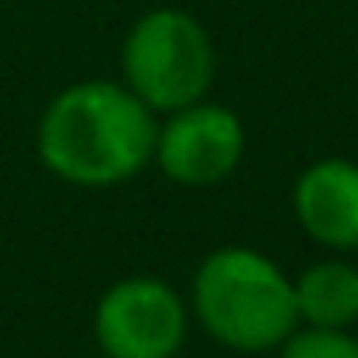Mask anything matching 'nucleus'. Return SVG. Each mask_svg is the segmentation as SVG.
I'll return each instance as SVG.
<instances>
[{"label": "nucleus", "mask_w": 358, "mask_h": 358, "mask_svg": "<svg viewBox=\"0 0 358 358\" xmlns=\"http://www.w3.org/2000/svg\"><path fill=\"white\" fill-rule=\"evenodd\" d=\"M296 320L312 327H347L358 320V270L347 262H320L293 281Z\"/></svg>", "instance_id": "7"}, {"label": "nucleus", "mask_w": 358, "mask_h": 358, "mask_svg": "<svg viewBox=\"0 0 358 358\" xmlns=\"http://www.w3.org/2000/svg\"><path fill=\"white\" fill-rule=\"evenodd\" d=\"M120 73L150 112H173L204 101L216 78V50L189 12L150 8L120 47Z\"/></svg>", "instance_id": "3"}, {"label": "nucleus", "mask_w": 358, "mask_h": 358, "mask_svg": "<svg viewBox=\"0 0 358 358\" xmlns=\"http://www.w3.org/2000/svg\"><path fill=\"white\" fill-rule=\"evenodd\" d=\"M281 358H358V339L343 327H308V331L285 335Z\"/></svg>", "instance_id": "8"}, {"label": "nucleus", "mask_w": 358, "mask_h": 358, "mask_svg": "<svg viewBox=\"0 0 358 358\" xmlns=\"http://www.w3.org/2000/svg\"><path fill=\"white\" fill-rule=\"evenodd\" d=\"M293 208L301 227L324 247H358V166L324 158L296 178Z\"/></svg>", "instance_id": "6"}, {"label": "nucleus", "mask_w": 358, "mask_h": 358, "mask_svg": "<svg viewBox=\"0 0 358 358\" xmlns=\"http://www.w3.org/2000/svg\"><path fill=\"white\" fill-rule=\"evenodd\" d=\"M193 312L212 339L258 355L296 327L293 281L250 247H220L193 278Z\"/></svg>", "instance_id": "2"}, {"label": "nucleus", "mask_w": 358, "mask_h": 358, "mask_svg": "<svg viewBox=\"0 0 358 358\" xmlns=\"http://www.w3.org/2000/svg\"><path fill=\"white\" fill-rule=\"evenodd\" d=\"M158 120L124 81H78L43 108L35 150L55 178L108 189L143 173L155 155Z\"/></svg>", "instance_id": "1"}, {"label": "nucleus", "mask_w": 358, "mask_h": 358, "mask_svg": "<svg viewBox=\"0 0 358 358\" xmlns=\"http://www.w3.org/2000/svg\"><path fill=\"white\" fill-rule=\"evenodd\" d=\"M166 124H158L155 155L158 170L178 185H216L239 166L243 158V124L235 112L220 104L193 101L185 108L166 112Z\"/></svg>", "instance_id": "5"}, {"label": "nucleus", "mask_w": 358, "mask_h": 358, "mask_svg": "<svg viewBox=\"0 0 358 358\" xmlns=\"http://www.w3.org/2000/svg\"><path fill=\"white\" fill-rule=\"evenodd\" d=\"M189 312L162 278H120L93 308V339L108 358H173L185 343Z\"/></svg>", "instance_id": "4"}]
</instances>
